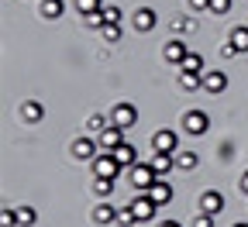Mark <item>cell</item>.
<instances>
[{"instance_id":"8d00e7d4","label":"cell","mask_w":248,"mask_h":227,"mask_svg":"<svg viewBox=\"0 0 248 227\" xmlns=\"http://www.w3.org/2000/svg\"><path fill=\"white\" fill-rule=\"evenodd\" d=\"M162 227H183L179 220H162Z\"/></svg>"},{"instance_id":"cb8c5ba5","label":"cell","mask_w":248,"mask_h":227,"mask_svg":"<svg viewBox=\"0 0 248 227\" xmlns=\"http://www.w3.org/2000/svg\"><path fill=\"white\" fill-rule=\"evenodd\" d=\"M35 220H38L35 207H17V224H21V227H31Z\"/></svg>"},{"instance_id":"e575fe53","label":"cell","mask_w":248,"mask_h":227,"mask_svg":"<svg viewBox=\"0 0 248 227\" xmlns=\"http://www.w3.org/2000/svg\"><path fill=\"white\" fill-rule=\"evenodd\" d=\"M104 14H107V21H117L121 24V11L117 7H104Z\"/></svg>"},{"instance_id":"7a4b0ae2","label":"cell","mask_w":248,"mask_h":227,"mask_svg":"<svg viewBox=\"0 0 248 227\" xmlns=\"http://www.w3.org/2000/svg\"><path fill=\"white\" fill-rule=\"evenodd\" d=\"M124 166L114 158V151H104V155H97L93 158V176H104V179H114L117 172H121Z\"/></svg>"},{"instance_id":"e0dca14e","label":"cell","mask_w":248,"mask_h":227,"mask_svg":"<svg viewBox=\"0 0 248 227\" xmlns=\"http://www.w3.org/2000/svg\"><path fill=\"white\" fill-rule=\"evenodd\" d=\"M62 11H66V0H42V7H38V14H42L45 21L62 17Z\"/></svg>"},{"instance_id":"d6986e66","label":"cell","mask_w":248,"mask_h":227,"mask_svg":"<svg viewBox=\"0 0 248 227\" xmlns=\"http://www.w3.org/2000/svg\"><path fill=\"white\" fill-rule=\"evenodd\" d=\"M197 166H200V155H197V151H176V169L193 172Z\"/></svg>"},{"instance_id":"d6a6232c","label":"cell","mask_w":248,"mask_h":227,"mask_svg":"<svg viewBox=\"0 0 248 227\" xmlns=\"http://www.w3.org/2000/svg\"><path fill=\"white\" fill-rule=\"evenodd\" d=\"M172 28H176V31H193L197 24H193V17H176V21H172Z\"/></svg>"},{"instance_id":"d4e9b609","label":"cell","mask_w":248,"mask_h":227,"mask_svg":"<svg viewBox=\"0 0 248 227\" xmlns=\"http://www.w3.org/2000/svg\"><path fill=\"white\" fill-rule=\"evenodd\" d=\"M110 121L104 117V114H90V121H86V131H93V135H100L104 127H107Z\"/></svg>"},{"instance_id":"484cf974","label":"cell","mask_w":248,"mask_h":227,"mask_svg":"<svg viewBox=\"0 0 248 227\" xmlns=\"http://www.w3.org/2000/svg\"><path fill=\"white\" fill-rule=\"evenodd\" d=\"M117 224H121V227H131V224H138V220H135V210H131V203L117 210Z\"/></svg>"},{"instance_id":"4316f807","label":"cell","mask_w":248,"mask_h":227,"mask_svg":"<svg viewBox=\"0 0 248 227\" xmlns=\"http://www.w3.org/2000/svg\"><path fill=\"white\" fill-rule=\"evenodd\" d=\"M83 21H86L90 28H104V24H107V14H104V7H100V11H93V14H83Z\"/></svg>"},{"instance_id":"5b68a950","label":"cell","mask_w":248,"mask_h":227,"mask_svg":"<svg viewBox=\"0 0 248 227\" xmlns=\"http://www.w3.org/2000/svg\"><path fill=\"white\" fill-rule=\"evenodd\" d=\"M131 210H135V220H138V224H148V220L155 217V210H159V203H155L148 193H141V197L131 200Z\"/></svg>"},{"instance_id":"2e32d148","label":"cell","mask_w":248,"mask_h":227,"mask_svg":"<svg viewBox=\"0 0 248 227\" xmlns=\"http://www.w3.org/2000/svg\"><path fill=\"white\" fill-rule=\"evenodd\" d=\"M228 42L234 45V52H238V55H245V52H248V28H245V24L231 28V35H228Z\"/></svg>"},{"instance_id":"8992f818","label":"cell","mask_w":248,"mask_h":227,"mask_svg":"<svg viewBox=\"0 0 248 227\" xmlns=\"http://www.w3.org/2000/svg\"><path fill=\"white\" fill-rule=\"evenodd\" d=\"M203 213H210V217H217L224 210V193H217V189H203L200 193V203H197Z\"/></svg>"},{"instance_id":"44dd1931","label":"cell","mask_w":248,"mask_h":227,"mask_svg":"<svg viewBox=\"0 0 248 227\" xmlns=\"http://www.w3.org/2000/svg\"><path fill=\"white\" fill-rule=\"evenodd\" d=\"M179 86H183V90H203V76L183 69V73H179Z\"/></svg>"},{"instance_id":"4dcf8cb0","label":"cell","mask_w":248,"mask_h":227,"mask_svg":"<svg viewBox=\"0 0 248 227\" xmlns=\"http://www.w3.org/2000/svg\"><path fill=\"white\" fill-rule=\"evenodd\" d=\"M231 11V0H210V14H217V17H224Z\"/></svg>"},{"instance_id":"9a60e30c","label":"cell","mask_w":248,"mask_h":227,"mask_svg":"<svg viewBox=\"0 0 248 227\" xmlns=\"http://www.w3.org/2000/svg\"><path fill=\"white\" fill-rule=\"evenodd\" d=\"M155 21H159V17H155L152 7H138V11H135V31H152Z\"/></svg>"},{"instance_id":"4fadbf2b","label":"cell","mask_w":248,"mask_h":227,"mask_svg":"<svg viewBox=\"0 0 248 227\" xmlns=\"http://www.w3.org/2000/svg\"><path fill=\"white\" fill-rule=\"evenodd\" d=\"M73 158L93 162V158H97V145H93L90 138H76V141H73Z\"/></svg>"},{"instance_id":"603a6c76","label":"cell","mask_w":248,"mask_h":227,"mask_svg":"<svg viewBox=\"0 0 248 227\" xmlns=\"http://www.w3.org/2000/svg\"><path fill=\"white\" fill-rule=\"evenodd\" d=\"M93 193H97V197H110V193H114V179L93 176Z\"/></svg>"},{"instance_id":"3957f363","label":"cell","mask_w":248,"mask_h":227,"mask_svg":"<svg viewBox=\"0 0 248 227\" xmlns=\"http://www.w3.org/2000/svg\"><path fill=\"white\" fill-rule=\"evenodd\" d=\"M110 124L124 127V131L135 127V124H138V107H135V104H117V107L110 110Z\"/></svg>"},{"instance_id":"ac0fdd59","label":"cell","mask_w":248,"mask_h":227,"mask_svg":"<svg viewBox=\"0 0 248 227\" xmlns=\"http://www.w3.org/2000/svg\"><path fill=\"white\" fill-rule=\"evenodd\" d=\"M42 104L38 100H28V104H21V117H24V124H38L42 121Z\"/></svg>"},{"instance_id":"f1b7e54d","label":"cell","mask_w":248,"mask_h":227,"mask_svg":"<svg viewBox=\"0 0 248 227\" xmlns=\"http://www.w3.org/2000/svg\"><path fill=\"white\" fill-rule=\"evenodd\" d=\"M104 4H100V0H76V11L79 14H93V11H100Z\"/></svg>"},{"instance_id":"8fae6325","label":"cell","mask_w":248,"mask_h":227,"mask_svg":"<svg viewBox=\"0 0 248 227\" xmlns=\"http://www.w3.org/2000/svg\"><path fill=\"white\" fill-rule=\"evenodd\" d=\"M152 169L159 172V179L169 176V172L176 169V151H155V155H152Z\"/></svg>"},{"instance_id":"83f0119b","label":"cell","mask_w":248,"mask_h":227,"mask_svg":"<svg viewBox=\"0 0 248 227\" xmlns=\"http://www.w3.org/2000/svg\"><path fill=\"white\" fill-rule=\"evenodd\" d=\"M100 31H104V38H107V42H121V24H117V21H107Z\"/></svg>"},{"instance_id":"6da1fadb","label":"cell","mask_w":248,"mask_h":227,"mask_svg":"<svg viewBox=\"0 0 248 227\" xmlns=\"http://www.w3.org/2000/svg\"><path fill=\"white\" fill-rule=\"evenodd\" d=\"M155 179H159V172L152 169V162H148V166H145V162L131 166V186H135L138 193H148V189L155 186Z\"/></svg>"},{"instance_id":"30bf717a","label":"cell","mask_w":248,"mask_h":227,"mask_svg":"<svg viewBox=\"0 0 248 227\" xmlns=\"http://www.w3.org/2000/svg\"><path fill=\"white\" fill-rule=\"evenodd\" d=\"M176 145H179V138H176V131H169V127H162V131L152 135V148L155 151H176Z\"/></svg>"},{"instance_id":"7c38bea8","label":"cell","mask_w":248,"mask_h":227,"mask_svg":"<svg viewBox=\"0 0 248 227\" xmlns=\"http://www.w3.org/2000/svg\"><path fill=\"white\" fill-rule=\"evenodd\" d=\"M148 197L159 203V207H166V203H172L176 193H172V186H169V182H166V176H162V179H155V186L148 189Z\"/></svg>"},{"instance_id":"5bb4252c","label":"cell","mask_w":248,"mask_h":227,"mask_svg":"<svg viewBox=\"0 0 248 227\" xmlns=\"http://www.w3.org/2000/svg\"><path fill=\"white\" fill-rule=\"evenodd\" d=\"M114 158L121 162L124 169H131V166H138V151H135V145H128V141L114 148Z\"/></svg>"},{"instance_id":"ba28073f","label":"cell","mask_w":248,"mask_h":227,"mask_svg":"<svg viewBox=\"0 0 248 227\" xmlns=\"http://www.w3.org/2000/svg\"><path fill=\"white\" fill-rule=\"evenodd\" d=\"M100 151H114L117 145H124V127H117V124H107L104 131H100Z\"/></svg>"},{"instance_id":"9c48e42d","label":"cell","mask_w":248,"mask_h":227,"mask_svg":"<svg viewBox=\"0 0 248 227\" xmlns=\"http://www.w3.org/2000/svg\"><path fill=\"white\" fill-rule=\"evenodd\" d=\"M186 55H190V45L179 42V38L166 42V48H162V59H166V62H172V66H183V59H186Z\"/></svg>"},{"instance_id":"1f68e13d","label":"cell","mask_w":248,"mask_h":227,"mask_svg":"<svg viewBox=\"0 0 248 227\" xmlns=\"http://www.w3.org/2000/svg\"><path fill=\"white\" fill-rule=\"evenodd\" d=\"M190 11L193 14H210V0H190Z\"/></svg>"},{"instance_id":"d590c367","label":"cell","mask_w":248,"mask_h":227,"mask_svg":"<svg viewBox=\"0 0 248 227\" xmlns=\"http://www.w3.org/2000/svg\"><path fill=\"white\" fill-rule=\"evenodd\" d=\"M238 189H241V197H248V169H245V176L238 179Z\"/></svg>"},{"instance_id":"7402d4cb","label":"cell","mask_w":248,"mask_h":227,"mask_svg":"<svg viewBox=\"0 0 248 227\" xmlns=\"http://www.w3.org/2000/svg\"><path fill=\"white\" fill-rule=\"evenodd\" d=\"M179 69H186V73H200V76L207 73V69H203V59H200L197 52H190V55H186V59H183V66H179Z\"/></svg>"},{"instance_id":"277c9868","label":"cell","mask_w":248,"mask_h":227,"mask_svg":"<svg viewBox=\"0 0 248 227\" xmlns=\"http://www.w3.org/2000/svg\"><path fill=\"white\" fill-rule=\"evenodd\" d=\"M207 127H210V117L203 110H186L183 114V131L186 135H207Z\"/></svg>"},{"instance_id":"f546056e","label":"cell","mask_w":248,"mask_h":227,"mask_svg":"<svg viewBox=\"0 0 248 227\" xmlns=\"http://www.w3.org/2000/svg\"><path fill=\"white\" fill-rule=\"evenodd\" d=\"M14 224H17V210L4 207V210H0V227H14Z\"/></svg>"},{"instance_id":"ffe728a7","label":"cell","mask_w":248,"mask_h":227,"mask_svg":"<svg viewBox=\"0 0 248 227\" xmlns=\"http://www.w3.org/2000/svg\"><path fill=\"white\" fill-rule=\"evenodd\" d=\"M117 220V210L110 203H100V207H93V224H114Z\"/></svg>"},{"instance_id":"74e56055","label":"cell","mask_w":248,"mask_h":227,"mask_svg":"<svg viewBox=\"0 0 248 227\" xmlns=\"http://www.w3.org/2000/svg\"><path fill=\"white\" fill-rule=\"evenodd\" d=\"M231 227H248V224H245V220H241V224H231Z\"/></svg>"},{"instance_id":"836d02e7","label":"cell","mask_w":248,"mask_h":227,"mask_svg":"<svg viewBox=\"0 0 248 227\" xmlns=\"http://www.w3.org/2000/svg\"><path fill=\"white\" fill-rule=\"evenodd\" d=\"M193 227H214V217L200 210V213H197V220H193Z\"/></svg>"},{"instance_id":"52a82bcc","label":"cell","mask_w":248,"mask_h":227,"mask_svg":"<svg viewBox=\"0 0 248 227\" xmlns=\"http://www.w3.org/2000/svg\"><path fill=\"white\" fill-rule=\"evenodd\" d=\"M203 90L214 93V96H221V93L228 90V73H224V69H207V73H203Z\"/></svg>"}]
</instances>
